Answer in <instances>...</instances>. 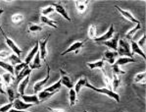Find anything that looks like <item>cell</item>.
<instances>
[{"label": "cell", "instance_id": "29", "mask_svg": "<svg viewBox=\"0 0 146 112\" xmlns=\"http://www.w3.org/2000/svg\"><path fill=\"white\" fill-rule=\"evenodd\" d=\"M141 29V23L139 24H136V26L134 27V28H132L129 32H127V33H125V39H127V40H132V39H133L134 35H135L136 33H137V31H139Z\"/></svg>", "mask_w": 146, "mask_h": 112}, {"label": "cell", "instance_id": "47", "mask_svg": "<svg viewBox=\"0 0 146 112\" xmlns=\"http://www.w3.org/2000/svg\"><path fill=\"white\" fill-rule=\"evenodd\" d=\"M3 9H0V16H1V15H2V13H3Z\"/></svg>", "mask_w": 146, "mask_h": 112}, {"label": "cell", "instance_id": "14", "mask_svg": "<svg viewBox=\"0 0 146 112\" xmlns=\"http://www.w3.org/2000/svg\"><path fill=\"white\" fill-rule=\"evenodd\" d=\"M129 46H131V54H132V55L138 54V55H140L141 57L143 58V59H146L145 53L143 52L142 49H141V48L137 45L136 41H134L133 39L131 40V44H129Z\"/></svg>", "mask_w": 146, "mask_h": 112}, {"label": "cell", "instance_id": "11", "mask_svg": "<svg viewBox=\"0 0 146 112\" xmlns=\"http://www.w3.org/2000/svg\"><path fill=\"white\" fill-rule=\"evenodd\" d=\"M117 58H118V53H117V51L110 50V49L106 50L104 52V54H103V61L104 62L106 61L111 65L115 64Z\"/></svg>", "mask_w": 146, "mask_h": 112}, {"label": "cell", "instance_id": "13", "mask_svg": "<svg viewBox=\"0 0 146 112\" xmlns=\"http://www.w3.org/2000/svg\"><path fill=\"white\" fill-rule=\"evenodd\" d=\"M119 35H116L114 37H112L111 39L107 40V41H104L102 42L101 44L103 45L107 46L110 50H113V51H117L118 50V43H119Z\"/></svg>", "mask_w": 146, "mask_h": 112}, {"label": "cell", "instance_id": "20", "mask_svg": "<svg viewBox=\"0 0 146 112\" xmlns=\"http://www.w3.org/2000/svg\"><path fill=\"white\" fill-rule=\"evenodd\" d=\"M29 83H30V76H28L27 78H25V79L22 81L19 85H18V93H19L20 95H25V91H26Z\"/></svg>", "mask_w": 146, "mask_h": 112}, {"label": "cell", "instance_id": "35", "mask_svg": "<svg viewBox=\"0 0 146 112\" xmlns=\"http://www.w3.org/2000/svg\"><path fill=\"white\" fill-rule=\"evenodd\" d=\"M53 12H55V9H54L53 5H47L45 7H42L40 9V13H41V16L48 17L49 14H52Z\"/></svg>", "mask_w": 146, "mask_h": 112}, {"label": "cell", "instance_id": "3", "mask_svg": "<svg viewBox=\"0 0 146 112\" xmlns=\"http://www.w3.org/2000/svg\"><path fill=\"white\" fill-rule=\"evenodd\" d=\"M0 32H1L2 35L4 37V39H5L7 46H9V48H10L11 50L13 51V53H14V54H16L17 56H19V57H21V55H22V50H21V48H20L19 46L17 45V43H16L14 40H13L12 39H10V37H9L8 35H6L5 32L3 31V29H2L1 25H0Z\"/></svg>", "mask_w": 146, "mask_h": 112}, {"label": "cell", "instance_id": "38", "mask_svg": "<svg viewBox=\"0 0 146 112\" xmlns=\"http://www.w3.org/2000/svg\"><path fill=\"white\" fill-rule=\"evenodd\" d=\"M24 16L22 14H14L12 17H11V20H12V23L14 25H20L22 22L24 21Z\"/></svg>", "mask_w": 146, "mask_h": 112}, {"label": "cell", "instance_id": "33", "mask_svg": "<svg viewBox=\"0 0 146 112\" xmlns=\"http://www.w3.org/2000/svg\"><path fill=\"white\" fill-rule=\"evenodd\" d=\"M145 78H146V72H145V71L140 72V73H137L133 78L134 84H144Z\"/></svg>", "mask_w": 146, "mask_h": 112}, {"label": "cell", "instance_id": "41", "mask_svg": "<svg viewBox=\"0 0 146 112\" xmlns=\"http://www.w3.org/2000/svg\"><path fill=\"white\" fill-rule=\"evenodd\" d=\"M112 73L115 74V75H118V76H121V75H123L125 74V71H123L121 69V67L117 66V65H112Z\"/></svg>", "mask_w": 146, "mask_h": 112}, {"label": "cell", "instance_id": "22", "mask_svg": "<svg viewBox=\"0 0 146 112\" xmlns=\"http://www.w3.org/2000/svg\"><path fill=\"white\" fill-rule=\"evenodd\" d=\"M54 95H56L55 93H48L46 91H41L37 93V97L39 99V102H43V101H46L47 99H49L50 97H52Z\"/></svg>", "mask_w": 146, "mask_h": 112}, {"label": "cell", "instance_id": "1", "mask_svg": "<svg viewBox=\"0 0 146 112\" xmlns=\"http://www.w3.org/2000/svg\"><path fill=\"white\" fill-rule=\"evenodd\" d=\"M84 87H86V88L92 89V91H96V93H102V95H105L109 96V97L113 98V99L115 100L116 102H120L121 101L120 95H119V93H117L116 91H111V89H108L107 88H97V87L91 85L90 83L88 82V81L85 83V86Z\"/></svg>", "mask_w": 146, "mask_h": 112}, {"label": "cell", "instance_id": "42", "mask_svg": "<svg viewBox=\"0 0 146 112\" xmlns=\"http://www.w3.org/2000/svg\"><path fill=\"white\" fill-rule=\"evenodd\" d=\"M12 108H13V103L8 102V103L3 104L0 106V112H9Z\"/></svg>", "mask_w": 146, "mask_h": 112}, {"label": "cell", "instance_id": "40", "mask_svg": "<svg viewBox=\"0 0 146 112\" xmlns=\"http://www.w3.org/2000/svg\"><path fill=\"white\" fill-rule=\"evenodd\" d=\"M103 81H104L105 85H106V88L108 89H111V91H113L112 89V83H111V79H110V77L107 75L106 71H103Z\"/></svg>", "mask_w": 146, "mask_h": 112}, {"label": "cell", "instance_id": "5", "mask_svg": "<svg viewBox=\"0 0 146 112\" xmlns=\"http://www.w3.org/2000/svg\"><path fill=\"white\" fill-rule=\"evenodd\" d=\"M49 39H50V35H48L46 39L38 41V51L40 53V59L43 60L44 62H46V57H47V54H48V51H47V43H48V41H49Z\"/></svg>", "mask_w": 146, "mask_h": 112}, {"label": "cell", "instance_id": "48", "mask_svg": "<svg viewBox=\"0 0 146 112\" xmlns=\"http://www.w3.org/2000/svg\"><path fill=\"white\" fill-rule=\"evenodd\" d=\"M84 112H88V111H86V110H85V111H84Z\"/></svg>", "mask_w": 146, "mask_h": 112}, {"label": "cell", "instance_id": "34", "mask_svg": "<svg viewBox=\"0 0 146 112\" xmlns=\"http://www.w3.org/2000/svg\"><path fill=\"white\" fill-rule=\"evenodd\" d=\"M42 30H43V28H42V26H40V25L33 24V23L29 24V28H28L29 33H39V32H41Z\"/></svg>", "mask_w": 146, "mask_h": 112}, {"label": "cell", "instance_id": "16", "mask_svg": "<svg viewBox=\"0 0 146 112\" xmlns=\"http://www.w3.org/2000/svg\"><path fill=\"white\" fill-rule=\"evenodd\" d=\"M87 67H88L90 70H94V69H99L100 71H105V62L103 61V59L98 60V61H94V62H87L86 63Z\"/></svg>", "mask_w": 146, "mask_h": 112}, {"label": "cell", "instance_id": "12", "mask_svg": "<svg viewBox=\"0 0 146 112\" xmlns=\"http://www.w3.org/2000/svg\"><path fill=\"white\" fill-rule=\"evenodd\" d=\"M20 95H18V97L16 98L14 100V102H13V108L14 109H17V110H22V111H26L27 109L31 108V106H33V104H30V103H26V102H24L23 100L21 99V98L19 97Z\"/></svg>", "mask_w": 146, "mask_h": 112}, {"label": "cell", "instance_id": "36", "mask_svg": "<svg viewBox=\"0 0 146 112\" xmlns=\"http://www.w3.org/2000/svg\"><path fill=\"white\" fill-rule=\"evenodd\" d=\"M8 59H9V63H10L11 65H13V66H16V65H18V64H20V63H22V59L19 57V56H17L16 54H11L10 56L8 57Z\"/></svg>", "mask_w": 146, "mask_h": 112}, {"label": "cell", "instance_id": "45", "mask_svg": "<svg viewBox=\"0 0 146 112\" xmlns=\"http://www.w3.org/2000/svg\"><path fill=\"white\" fill-rule=\"evenodd\" d=\"M0 93H1V95H6L5 89H4V84L2 81H0Z\"/></svg>", "mask_w": 146, "mask_h": 112}, {"label": "cell", "instance_id": "7", "mask_svg": "<svg viewBox=\"0 0 146 112\" xmlns=\"http://www.w3.org/2000/svg\"><path fill=\"white\" fill-rule=\"evenodd\" d=\"M114 33H115V29H114V25L111 24V26L109 27V29H108V31L106 33H104L103 35H100V37H96V39L93 40V41H95L96 43H102V42L104 41H107V40L111 39L112 37H113V35Z\"/></svg>", "mask_w": 146, "mask_h": 112}, {"label": "cell", "instance_id": "8", "mask_svg": "<svg viewBox=\"0 0 146 112\" xmlns=\"http://www.w3.org/2000/svg\"><path fill=\"white\" fill-rule=\"evenodd\" d=\"M84 41H75V42H73V43H72L71 45H70L69 47L66 49V50L63 51V52L61 53V55L64 56V55H67V54L72 53V52H75L76 54H78V51L84 47Z\"/></svg>", "mask_w": 146, "mask_h": 112}, {"label": "cell", "instance_id": "15", "mask_svg": "<svg viewBox=\"0 0 146 112\" xmlns=\"http://www.w3.org/2000/svg\"><path fill=\"white\" fill-rule=\"evenodd\" d=\"M37 51H38V41L35 42V46L31 49V51L29 52V54L26 56V58H25V61H24L25 63H26L27 65H30L31 62L33 61V59L35 58V54L37 53Z\"/></svg>", "mask_w": 146, "mask_h": 112}, {"label": "cell", "instance_id": "32", "mask_svg": "<svg viewBox=\"0 0 146 112\" xmlns=\"http://www.w3.org/2000/svg\"><path fill=\"white\" fill-rule=\"evenodd\" d=\"M0 67L7 71V73H10L11 75H14V66L11 65L9 62H6L4 60H0Z\"/></svg>", "mask_w": 146, "mask_h": 112}, {"label": "cell", "instance_id": "24", "mask_svg": "<svg viewBox=\"0 0 146 112\" xmlns=\"http://www.w3.org/2000/svg\"><path fill=\"white\" fill-rule=\"evenodd\" d=\"M5 91H6V95H8V98H9V102H11V103H13L14 102V100L16 98L18 97V95H16L15 91L13 89V88L11 86H6L5 88Z\"/></svg>", "mask_w": 146, "mask_h": 112}, {"label": "cell", "instance_id": "28", "mask_svg": "<svg viewBox=\"0 0 146 112\" xmlns=\"http://www.w3.org/2000/svg\"><path fill=\"white\" fill-rule=\"evenodd\" d=\"M61 87H62V85H61V82H60V80H58L56 83H54L53 85H51L50 87H48V88H46L44 91H48V93H59L60 91V89H61Z\"/></svg>", "mask_w": 146, "mask_h": 112}, {"label": "cell", "instance_id": "18", "mask_svg": "<svg viewBox=\"0 0 146 112\" xmlns=\"http://www.w3.org/2000/svg\"><path fill=\"white\" fill-rule=\"evenodd\" d=\"M29 67H30V69L31 71L36 70V69H40V67H41V59H40L39 51H37V53L35 54V58H33V61L31 62V64L29 65Z\"/></svg>", "mask_w": 146, "mask_h": 112}, {"label": "cell", "instance_id": "46", "mask_svg": "<svg viewBox=\"0 0 146 112\" xmlns=\"http://www.w3.org/2000/svg\"><path fill=\"white\" fill-rule=\"evenodd\" d=\"M48 110L50 112H65L63 109L60 108H52V107H48Z\"/></svg>", "mask_w": 146, "mask_h": 112}, {"label": "cell", "instance_id": "10", "mask_svg": "<svg viewBox=\"0 0 146 112\" xmlns=\"http://www.w3.org/2000/svg\"><path fill=\"white\" fill-rule=\"evenodd\" d=\"M115 8L117 9V11H118V12L120 13L121 15H122L123 18H125V19L127 20V21L131 22V23H133V24H139V23H141V22L139 21V20L136 19V18L134 17V16H132L131 13L129 12V11L125 10V9H123V8H121V7H119V6H115Z\"/></svg>", "mask_w": 146, "mask_h": 112}, {"label": "cell", "instance_id": "17", "mask_svg": "<svg viewBox=\"0 0 146 112\" xmlns=\"http://www.w3.org/2000/svg\"><path fill=\"white\" fill-rule=\"evenodd\" d=\"M20 97H21L22 100H23L24 102H26V103H30L33 105L40 103L38 97H37V95H20Z\"/></svg>", "mask_w": 146, "mask_h": 112}, {"label": "cell", "instance_id": "31", "mask_svg": "<svg viewBox=\"0 0 146 112\" xmlns=\"http://www.w3.org/2000/svg\"><path fill=\"white\" fill-rule=\"evenodd\" d=\"M111 83H112V89H113V91H118L119 88L121 87V77L113 74V78H112Z\"/></svg>", "mask_w": 146, "mask_h": 112}, {"label": "cell", "instance_id": "26", "mask_svg": "<svg viewBox=\"0 0 146 112\" xmlns=\"http://www.w3.org/2000/svg\"><path fill=\"white\" fill-rule=\"evenodd\" d=\"M40 22H41L43 25H45V26H49V27H51V28H53V29L57 28V24H56V22L54 21V20L50 19L49 17L40 16Z\"/></svg>", "mask_w": 146, "mask_h": 112}, {"label": "cell", "instance_id": "23", "mask_svg": "<svg viewBox=\"0 0 146 112\" xmlns=\"http://www.w3.org/2000/svg\"><path fill=\"white\" fill-rule=\"evenodd\" d=\"M1 77H2V81H3V84H5L6 86H11L16 81V77L14 75H11L10 73L3 74Z\"/></svg>", "mask_w": 146, "mask_h": 112}, {"label": "cell", "instance_id": "27", "mask_svg": "<svg viewBox=\"0 0 146 112\" xmlns=\"http://www.w3.org/2000/svg\"><path fill=\"white\" fill-rule=\"evenodd\" d=\"M69 102H70V106L71 107L75 106L76 103L78 102V95L76 93L74 89H69Z\"/></svg>", "mask_w": 146, "mask_h": 112}, {"label": "cell", "instance_id": "43", "mask_svg": "<svg viewBox=\"0 0 146 112\" xmlns=\"http://www.w3.org/2000/svg\"><path fill=\"white\" fill-rule=\"evenodd\" d=\"M10 55H11V53H10V52H8V51H5V50L0 51V60L6 59V58H8Z\"/></svg>", "mask_w": 146, "mask_h": 112}, {"label": "cell", "instance_id": "30", "mask_svg": "<svg viewBox=\"0 0 146 112\" xmlns=\"http://www.w3.org/2000/svg\"><path fill=\"white\" fill-rule=\"evenodd\" d=\"M86 82H87L86 78L82 77L77 83H76V85L74 86V89H75V91H76V93H77V95L80 93V89H82V88H84V87L85 86V83H86Z\"/></svg>", "mask_w": 146, "mask_h": 112}, {"label": "cell", "instance_id": "37", "mask_svg": "<svg viewBox=\"0 0 146 112\" xmlns=\"http://www.w3.org/2000/svg\"><path fill=\"white\" fill-rule=\"evenodd\" d=\"M28 67H29V65H27L26 63H25V62H22V63L16 65V66L14 67V75L16 76V77H17V76L20 74V72H22L24 69L28 68Z\"/></svg>", "mask_w": 146, "mask_h": 112}, {"label": "cell", "instance_id": "25", "mask_svg": "<svg viewBox=\"0 0 146 112\" xmlns=\"http://www.w3.org/2000/svg\"><path fill=\"white\" fill-rule=\"evenodd\" d=\"M133 62H136V60L133 59V58L120 57L119 59L116 60L115 65H117V66H119V67H121V66H123V65H125V64H127V63H133Z\"/></svg>", "mask_w": 146, "mask_h": 112}, {"label": "cell", "instance_id": "44", "mask_svg": "<svg viewBox=\"0 0 146 112\" xmlns=\"http://www.w3.org/2000/svg\"><path fill=\"white\" fill-rule=\"evenodd\" d=\"M145 39H146V37H145V35H143V37L138 40V42H136V43H137V45H138L140 48H141V46L144 45V43H145Z\"/></svg>", "mask_w": 146, "mask_h": 112}, {"label": "cell", "instance_id": "9", "mask_svg": "<svg viewBox=\"0 0 146 112\" xmlns=\"http://www.w3.org/2000/svg\"><path fill=\"white\" fill-rule=\"evenodd\" d=\"M53 7H54L55 11L58 13V14L61 15V16L64 18L65 20H67V21L69 22V23H71V22H72L71 17L69 16L68 12L66 11V8L64 7V5H63L61 2H56L55 4H53Z\"/></svg>", "mask_w": 146, "mask_h": 112}, {"label": "cell", "instance_id": "21", "mask_svg": "<svg viewBox=\"0 0 146 112\" xmlns=\"http://www.w3.org/2000/svg\"><path fill=\"white\" fill-rule=\"evenodd\" d=\"M31 70L30 69V67H28V68H26V69H24L22 72H20L19 75L16 77V83H17L18 85L20 84V83L23 81L25 78H27L28 76H30L31 75Z\"/></svg>", "mask_w": 146, "mask_h": 112}, {"label": "cell", "instance_id": "39", "mask_svg": "<svg viewBox=\"0 0 146 112\" xmlns=\"http://www.w3.org/2000/svg\"><path fill=\"white\" fill-rule=\"evenodd\" d=\"M87 35H88V37L90 39L94 40L96 39V27L94 25H90L88 28V31H87Z\"/></svg>", "mask_w": 146, "mask_h": 112}, {"label": "cell", "instance_id": "2", "mask_svg": "<svg viewBox=\"0 0 146 112\" xmlns=\"http://www.w3.org/2000/svg\"><path fill=\"white\" fill-rule=\"evenodd\" d=\"M117 53H118V56H121V57L133 58V55L131 54L129 43L127 42V40H125V39H119Z\"/></svg>", "mask_w": 146, "mask_h": 112}, {"label": "cell", "instance_id": "4", "mask_svg": "<svg viewBox=\"0 0 146 112\" xmlns=\"http://www.w3.org/2000/svg\"><path fill=\"white\" fill-rule=\"evenodd\" d=\"M49 79H50V67H49V65L47 64V72H46L45 77H44L41 81L36 82L35 84V86H33V91H35V95H37L39 91H43V88L46 86V84L48 83Z\"/></svg>", "mask_w": 146, "mask_h": 112}, {"label": "cell", "instance_id": "19", "mask_svg": "<svg viewBox=\"0 0 146 112\" xmlns=\"http://www.w3.org/2000/svg\"><path fill=\"white\" fill-rule=\"evenodd\" d=\"M88 1H78V0H76L75 4L78 12L80 14H84L87 10V7H88Z\"/></svg>", "mask_w": 146, "mask_h": 112}, {"label": "cell", "instance_id": "6", "mask_svg": "<svg viewBox=\"0 0 146 112\" xmlns=\"http://www.w3.org/2000/svg\"><path fill=\"white\" fill-rule=\"evenodd\" d=\"M60 82H61L62 86L66 87L69 89H74V86H75L73 84V82H72L70 76L68 75V73L65 70H63V69H60Z\"/></svg>", "mask_w": 146, "mask_h": 112}]
</instances>
